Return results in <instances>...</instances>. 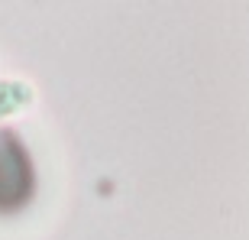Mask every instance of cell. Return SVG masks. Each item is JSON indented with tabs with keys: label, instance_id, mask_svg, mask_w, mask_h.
<instances>
[{
	"label": "cell",
	"instance_id": "obj_1",
	"mask_svg": "<svg viewBox=\"0 0 249 240\" xmlns=\"http://www.w3.org/2000/svg\"><path fill=\"white\" fill-rule=\"evenodd\" d=\"M0 107H3V104H0Z\"/></svg>",
	"mask_w": 249,
	"mask_h": 240
}]
</instances>
